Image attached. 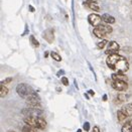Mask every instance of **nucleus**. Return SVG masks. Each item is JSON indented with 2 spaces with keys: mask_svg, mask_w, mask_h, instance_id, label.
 Segmentation results:
<instances>
[{
  "mask_svg": "<svg viewBox=\"0 0 132 132\" xmlns=\"http://www.w3.org/2000/svg\"><path fill=\"white\" fill-rule=\"evenodd\" d=\"M127 96L125 95V94H118L117 96H116V98L114 100V102L117 104V105H119V104H122V103H124V102H126L127 101Z\"/></svg>",
  "mask_w": 132,
  "mask_h": 132,
  "instance_id": "obj_13",
  "label": "nucleus"
},
{
  "mask_svg": "<svg viewBox=\"0 0 132 132\" xmlns=\"http://www.w3.org/2000/svg\"><path fill=\"white\" fill-rule=\"evenodd\" d=\"M62 83H63V85L68 86V85H69V80H68L66 77H63L62 78Z\"/></svg>",
  "mask_w": 132,
  "mask_h": 132,
  "instance_id": "obj_25",
  "label": "nucleus"
},
{
  "mask_svg": "<svg viewBox=\"0 0 132 132\" xmlns=\"http://www.w3.org/2000/svg\"><path fill=\"white\" fill-rule=\"evenodd\" d=\"M8 94V89L5 87V85H1L0 84V97L3 98Z\"/></svg>",
  "mask_w": 132,
  "mask_h": 132,
  "instance_id": "obj_19",
  "label": "nucleus"
},
{
  "mask_svg": "<svg viewBox=\"0 0 132 132\" xmlns=\"http://www.w3.org/2000/svg\"><path fill=\"white\" fill-rule=\"evenodd\" d=\"M16 92H17V94L21 98H24V99H26L29 95H31L32 93H34L33 89L29 85L24 84V83H20V84H18L16 86Z\"/></svg>",
  "mask_w": 132,
  "mask_h": 132,
  "instance_id": "obj_3",
  "label": "nucleus"
},
{
  "mask_svg": "<svg viewBox=\"0 0 132 132\" xmlns=\"http://www.w3.org/2000/svg\"><path fill=\"white\" fill-rule=\"evenodd\" d=\"M131 2H132V0H131Z\"/></svg>",
  "mask_w": 132,
  "mask_h": 132,
  "instance_id": "obj_33",
  "label": "nucleus"
},
{
  "mask_svg": "<svg viewBox=\"0 0 132 132\" xmlns=\"http://www.w3.org/2000/svg\"><path fill=\"white\" fill-rule=\"evenodd\" d=\"M11 81H12V78H6L5 80H3V81H1V85H6V84H8V83H10Z\"/></svg>",
  "mask_w": 132,
  "mask_h": 132,
  "instance_id": "obj_24",
  "label": "nucleus"
},
{
  "mask_svg": "<svg viewBox=\"0 0 132 132\" xmlns=\"http://www.w3.org/2000/svg\"><path fill=\"white\" fill-rule=\"evenodd\" d=\"M29 10L31 11V12H33V11H34V8H33L32 6H29Z\"/></svg>",
  "mask_w": 132,
  "mask_h": 132,
  "instance_id": "obj_29",
  "label": "nucleus"
},
{
  "mask_svg": "<svg viewBox=\"0 0 132 132\" xmlns=\"http://www.w3.org/2000/svg\"><path fill=\"white\" fill-rule=\"evenodd\" d=\"M7 132H15V131H13V130H8Z\"/></svg>",
  "mask_w": 132,
  "mask_h": 132,
  "instance_id": "obj_31",
  "label": "nucleus"
},
{
  "mask_svg": "<svg viewBox=\"0 0 132 132\" xmlns=\"http://www.w3.org/2000/svg\"><path fill=\"white\" fill-rule=\"evenodd\" d=\"M122 132H132V120L125 122L124 125L122 126Z\"/></svg>",
  "mask_w": 132,
  "mask_h": 132,
  "instance_id": "obj_16",
  "label": "nucleus"
},
{
  "mask_svg": "<svg viewBox=\"0 0 132 132\" xmlns=\"http://www.w3.org/2000/svg\"><path fill=\"white\" fill-rule=\"evenodd\" d=\"M88 21L91 25L97 27V26H99L100 24H101L102 16H100V15H98V14H95V13L90 14V15L88 16Z\"/></svg>",
  "mask_w": 132,
  "mask_h": 132,
  "instance_id": "obj_7",
  "label": "nucleus"
},
{
  "mask_svg": "<svg viewBox=\"0 0 132 132\" xmlns=\"http://www.w3.org/2000/svg\"><path fill=\"white\" fill-rule=\"evenodd\" d=\"M111 77H112V80H120V81H124V82H127L128 81V78L126 77L125 75H123V73L113 74Z\"/></svg>",
  "mask_w": 132,
  "mask_h": 132,
  "instance_id": "obj_14",
  "label": "nucleus"
},
{
  "mask_svg": "<svg viewBox=\"0 0 132 132\" xmlns=\"http://www.w3.org/2000/svg\"><path fill=\"white\" fill-rule=\"evenodd\" d=\"M44 38L47 42V43H53L55 39V35H54V31L52 29H47L44 32Z\"/></svg>",
  "mask_w": 132,
  "mask_h": 132,
  "instance_id": "obj_10",
  "label": "nucleus"
},
{
  "mask_svg": "<svg viewBox=\"0 0 132 132\" xmlns=\"http://www.w3.org/2000/svg\"><path fill=\"white\" fill-rule=\"evenodd\" d=\"M51 56H52V57H53L55 61H56V62H61V61H62L61 55H59V54H56V53H55V52L51 53Z\"/></svg>",
  "mask_w": 132,
  "mask_h": 132,
  "instance_id": "obj_21",
  "label": "nucleus"
},
{
  "mask_svg": "<svg viewBox=\"0 0 132 132\" xmlns=\"http://www.w3.org/2000/svg\"><path fill=\"white\" fill-rule=\"evenodd\" d=\"M30 43H31V44H32L34 47H38V45H39L38 42L36 40V38H35L33 35H31V36H30Z\"/></svg>",
  "mask_w": 132,
  "mask_h": 132,
  "instance_id": "obj_22",
  "label": "nucleus"
},
{
  "mask_svg": "<svg viewBox=\"0 0 132 132\" xmlns=\"http://www.w3.org/2000/svg\"><path fill=\"white\" fill-rule=\"evenodd\" d=\"M26 103L30 106V107H40L42 103H40V98L38 97V95L36 93H32L31 95H29L26 98Z\"/></svg>",
  "mask_w": 132,
  "mask_h": 132,
  "instance_id": "obj_5",
  "label": "nucleus"
},
{
  "mask_svg": "<svg viewBox=\"0 0 132 132\" xmlns=\"http://www.w3.org/2000/svg\"><path fill=\"white\" fill-rule=\"evenodd\" d=\"M93 33H94L97 37L101 38V39H108V37H107V34H108V33H106L105 31H103V30L99 29L98 27H95V28H94Z\"/></svg>",
  "mask_w": 132,
  "mask_h": 132,
  "instance_id": "obj_11",
  "label": "nucleus"
},
{
  "mask_svg": "<svg viewBox=\"0 0 132 132\" xmlns=\"http://www.w3.org/2000/svg\"><path fill=\"white\" fill-rule=\"evenodd\" d=\"M21 113L25 117H43L44 115V111L36 107H29L22 109Z\"/></svg>",
  "mask_w": 132,
  "mask_h": 132,
  "instance_id": "obj_4",
  "label": "nucleus"
},
{
  "mask_svg": "<svg viewBox=\"0 0 132 132\" xmlns=\"http://www.w3.org/2000/svg\"><path fill=\"white\" fill-rule=\"evenodd\" d=\"M117 117H118V120H119V122H123L126 118H128L127 116H126V114L123 112V111L120 109V110L117 111Z\"/></svg>",
  "mask_w": 132,
  "mask_h": 132,
  "instance_id": "obj_18",
  "label": "nucleus"
},
{
  "mask_svg": "<svg viewBox=\"0 0 132 132\" xmlns=\"http://www.w3.org/2000/svg\"><path fill=\"white\" fill-rule=\"evenodd\" d=\"M120 46L119 44H117L116 42H111L109 43L108 46H107V51H106V54L108 55H113V54H117L118 51H119Z\"/></svg>",
  "mask_w": 132,
  "mask_h": 132,
  "instance_id": "obj_8",
  "label": "nucleus"
},
{
  "mask_svg": "<svg viewBox=\"0 0 132 132\" xmlns=\"http://www.w3.org/2000/svg\"><path fill=\"white\" fill-rule=\"evenodd\" d=\"M105 45H107V39H103V40L98 44V48L102 50V48H104V47H105Z\"/></svg>",
  "mask_w": 132,
  "mask_h": 132,
  "instance_id": "obj_23",
  "label": "nucleus"
},
{
  "mask_svg": "<svg viewBox=\"0 0 132 132\" xmlns=\"http://www.w3.org/2000/svg\"><path fill=\"white\" fill-rule=\"evenodd\" d=\"M24 122L25 124H28L32 126L33 128L39 129V130H44L46 127V121L43 117H25Z\"/></svg>",
  "mask_w": 132,
  "mask_h": 132,
  "instance_id": "obj_2",
  "label": "nucleus"
},
{
  "mask_svg": "<svg viewBox=\"0 0 132 132\" xmlns=\"http://www.w3.org/2000/svg\"><path fill=\"white\" fill-rule=\"evenodd\" d=\"M89 94L91 95V96H94L95 94H94V91H89Z\"/></svg>",
  "mask_w": 132,
  "mask_h": 132,
  "instance_id": "obj_28",
  "label": "nucleus"
},
{
  "mask_svg": "<svg viewBox=\"0 0 132 132\" xmlns=\"http://www.w3.org/2000/svg\"><path fill=\"white\" fill-rule=\"evenodd\" d=\"M84 130H85V131H89V130H90V124H89L88 122H86V123L84 124Z\"/></svg>",
  "mask_w": 132,
  "mask_h": 132,
  "instance_id": "obj_26",
  "label": "nucleus"
},
{
  "mask_svg": "<svg viewBox=\"0 0 132 132\" xmlns=\"http://www.w3.org/2000/svg\"><path fill=\"white\" fill-rule=\"evenodd\" d=\"M34 129L35 128H33L32 126H30L28 124H25L22 128V132H34Z\"/></svg>",
  "mask_w": 132,
  "mask_h": 132,
  "instance_id": "obj_20",
  "label": "nucleus"
},
{
  "mask_svg": "<svg viewBox=\"0 0 132 132\" xmlns=\"http://www.w3.org/2000/svg\"><path fill=\"white\" fill-rule=\"evenodd\" d=\"M112 87L113 89L119 91V92H124L128 89L127 82L120 81V80H112Z\"/></svg>",
  "mask_w": 132,
  "mask_h": 132,
  "instance_id": "obj_6",
  "label": "nucleus"
},
{
  "mask_svg": "<svg viewBox=\"0 0 132 132\" xmlns=\"http://www.w3.org/2000/svg\"><path fill=\"white\" fill-rule=\"evenodd\" d=\"M107 65L111 70L116 71L117 73H126L129 69V64L125 57L118 54L109 55L107 57Z\"/></svg>",
  "mask_w": 132,
  "mask_h": 132,
  "instance_id": "obj_1",
  "label": "nucleus"
},
{
  "mask_svg": "<svg viewBox=\"0 0 132 132\" xmlns=\"http://www.w3.org/2000/svg\"><path fill=\"white\" fill-rule=\"evenodd\" d=\"M97 1H98V0H87V1L85 2V5L88 6L89 8L92 9V10L96 11V12H99L100 6L98 5Z\"/></svg>",
  "mask_w": 132,
  "mask_h": 132,
  "instance_id": "obj_9",
  "label": "nucleus"
},
{
  "mask_svg": "<svg viewBox=\"0 0 132 132\" xmlns=\"http://www.w3.org/2000/svg\"><path fill=\"white\" fill-rule=\"evenodd\" d=\"M121 110L126 114V116H127V117L132 116V103H128V104H126V105L122 108Z\"/></svg>",
  "mask_w": 132,
  "mask_h": 132,
  "instance_id": "obj_15",
  "label": "nucleus"
},
{
  "mask_svg": "<svg viewBox=\"0 0 132 132\" xmlns=\"http://www.w3.org/2000/svg\"><path fill=\"white\" fill-rule=\"evenodd\" d=\"M92 132H100V129L98 126H94L93 127V130H92Z\"/></svg>",
  "mask_w": 132,
  "mask_h": 132,
  "instance_id": "obj_27",
  "label": "nucleus"
},
{
  "mask_svg": "<svg viewBox=\"0 0 132 132\" xmlns=\"http://www.w3.org/2000/svg\"><path fill=\"white\" fill-rule=\"evenodd\" d=\"M103 100H104V101H106V100H107V96H106V95H104V96H103Z\"/></svg>",
  "mask_w": 132,
  "mask_h": 132,
  "instance_id": "obj_30",
  "label": "nucleus"
},
{
  "mask_svg": "<svg viewBox=\"0 0 132 132\" xmlns=\"http://www.w3.org/2000/svg\"><path fill=\"white\" fill-rule=\"evenodd\" d=\"M99 29H101V30H103V31H105L106 33H111L112 32V30H113V28L111 27V26H109L107 23H105V24H100L99 26H97Z\"/></svg>",
  "mask_w": 132,
  "mask_h": 132,
  "instance_id": "obj_17",
  "label": "nucleus"
},
{
  "mask_svg": "<svg viewBox=\"0 0 132 132\" xmlns=\"http://www.w3.org/2000/svg\"><path fill=\"white\" fill-rule=\"evenodd\" d=\"M102 21H104L105 23H107V24H112V23H115L116 20H115V18L112 15L105 13V14L102 15Z\"/></svg>",
  "mask_w": 132,
  "mask_h": 132,
  "instance_id": "obj_12",
  "label": "nucleus"
},
{
  "mask_svg": "<svg viewBox=\"0 0 132 132\" xmlns=\"http://www.w3.org/2000/svg\"><path fill=\"white\" fill-rule=\"evenodd\" d=\"M77 132H82V130H81V129H79V130H78Z\"/></svg>",
  "mask_w": 132,
  "mask_h": 132,
  "instance_id": "obj_32",
  "label": "nucleus"
}]
</instances>
